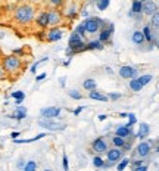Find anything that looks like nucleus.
<instances>
[{
    "mask_svg": "<svg viewBox=\"0 0 159 171\" xmlns=\"http://www.w3.org/2000/svg\"><path fill=\"white\" fill-rule=\"evenodd\" d=\"M25 161H24V159H22V158H21V159H19V161H18V164H16V168L18 170H24V167H25Z\"/></svg>",
    "mask_w": 159,
    "mask_h": 171,
    "instance_id": "nucleus-43",
    "label": "nucleus"
},
{
    "mask_svg": "<svg viewBox=\"0 0 159 171\" xmlns=\"http://www.w3.org/2000/svg\"><path fill=\"white\" fill-rule=\"evenodd\" d=\"M125 139H124V137H121V136H117V134H115V136L112 137V145L115 146V147H124V146H125Z\"/></svg>",
    "mask_w": 159,
    "mask_h": 171,
    "instance_id": "nucleus-27",
    "label": "nucleus"
},
{
    "mask_svg": "<svg viewBox=\"0 0 159 171\" xmlns=\"http://www.w3.org/2000/svg\"><path fill=\"white\" fill-rule=\"evenodd\" d=\"M47 16H49V27H58L60 22H62V12L58 10V9H50V10H47Z\"/></svg>",
    "mask_w": 159,
    "mask_h": 171,
    "instance_id": "nucleus-7",
    "label": "nucleus"
},
{
    "mask_svg": "<svg viewBox=\"0 0 159 171\" xmlns=\"http://www.w3.org/2000/svg\"><path fill=\"white\" fill-rule=\"evenodd\" d=\"M128 164H130V159L128 158H124V159H121V162L117 165V170L118 171H124L128 167Z\"/></svg>",
    "mask_w": 159,
    "mask_h": 171,
    "instance_id": "nucleus-33",
    "label": "nucleus"
},
{
    "mask_svg": "<svg viewBox=\"0 0 159 171\" xmlns=\"http://www.w3.org/2000/svg\"><path fill=\"white\" fill-rule=\"evenodd\" d=\"M83 50H87V43L83 40V37L77 33H72L69 35V40H68V49H67V55L68 56H72L75 53H80Z\"/></svg>",
    "mask_w": 159,
    "mask_h": 171,
    "instance_id": "nucleus-2",
    "label": "nucleus"
},
{
    "mask_svg": "<svg viewBox=\"0 0 159 171\" xmlns=\"http://www.w3.org/2000/svg\"><path fill=\"white\" fill-rule=\"evenodd\" d=\"M122 149L121 147H110V149H108L106 151V158H108V161H110V162H118L121 158H122Z\"/></svg>",
    "mask_w": 159,
    "mask_h": 171,
    "instance_id": "nucleus-11",
    "label": "nucleus"
},
{
    "mask_svg": "<svg viewBox=\"0 0 159 171\" xmlns=\"http://www.w3.org/2000/svg\"><path fill=\"white\" fill-rule=\"evenodd\" d=\"M2 67L5 69V72L8 74H15L18 72L21 67H22V60L19 56L16 55H9V56H5L3 60H2Z\"/></svg>",
    "mask_w": 159,
    "mask_h": 171,
    "instance_id": "nucleus-3",
    "label": "nucleus"
},
{
    "mask_svg": "<svg viewBox=\"0 0 159 171\" xmlns=\"http://www.w3.org/2000/svg\"><path fill=\"white\" fill-rule=\"evenodd\" d=\"M114 31H115V25L114 24H109L108 28H102L100 31H99V38L97 40H100L102 43L109 42L112 34H114Z\"/></svg>",
    "mask_w": 159,
    "mask_h": 171,
    "instance_id": "nucleus-12",
    "label": "nucleus"
},
{
    "mask_svg": "<svg viewBox=\"0 0 159 171\" xmlns=\"http://www.w3.org/2000/svg\"><path fill=\"white\" fill-rule=\"evenodd\" d=\"M97 118H99V121H105L106 118H108V117H106V115H99Z\"/></svg>",
    "mask_w": 159,
    "mask_h": 171,
    "instance_id": "nucleus-51",
    "label": "nucleus"
},
{
    "mask_svg": "<svg viewBox=\"0 0 159 171\" xmlns=\"http://www.w3.org/2000/svg\"><path fill=\"white\" fill-rule=\"evenodd\" d=\"M103 164H105V161L102 159V156H94L93 158V165L96 168H103Z\"/></svg>",
    "mask_w": 159,
    "mask_h": 171,
    "instance_id": "nucleus-35",
    "label": "nucleus"
},
{
    "mask_svg": "<svg viewBox=\"0 0 159 171\" xmlns=\"http://www.w3.org/2000/svg\"><path fill=\"white\" fill-rule=\"evenodd\" d=\"M62 168H63V171L69 170V162H68V156L67 155H63V158H62Z\"/></svg>",
    "mask_w": 159,
    "mask_h": 171,
    "instance_id": "nucleus-41",
    "label": "nucleus"
},
{
    "mask_svg": "<svg viewBox=\"0 0 159 171\" xmlns=\"http://www.w3.org/2000/svg\"><path fill=\"white\" fill-rule=\"evenodd\" d=\"M92 149L96 154H106V151H108V142L103 137H97L92 143Z\"/></svg>",
    "mask_w": 159,
    "mask_h": 171,
    "instance_id": "nucleus-9",
    "label": "nucleus"
},
{
    "mask_svg": "<svg viewBox=\"0 0 159 171\" xmlns=\"http://www.w3.org/2000/svg\"><path fill=\"white\" fill-rule=\"evenodd\" d=\"M150 149H152V146L149 142H142V143H139V146H137V155L144 158V156H147V155L150 154Z\"/></svg>",
    "mask_w": 159,
    "mask_h": 171,
    "instance_id": "nucleus-16",
    "label": "nucleus"
},
{
    "mask_svg": "<svg viewBox=\"0 0 159 171\" xmlns=\"http://www.w3.org/2000/svg\"><path fill=\"white\" fill-rule=\"evenodd\" d=\"M105 46L100 40H93V42L87 43V50H102Z\"/></svg>",
    "mask_w": 159,
    "mask_h": 171,
    "instance_id": "nucleus-23",
    "label": "nucleus"
},
{
    "mask_svg": "<svg viewBox=\"0 0 159 171\" xmlns=\"http://www.w3.org/2000/svg\"><path fill=\"white\" fill-rule=\"evenodd\" d=\"M5 74H6V72H5V69H3V67L0 65V80H3V78H5Z\"/></svg>",
    "mask_w": 159,
    "mask_h": 171,
    "instance_id": "nucleus-49",
    "label": "nucleus"
},
{
    "mask_svg": "<svg viewBox=\"0 0 159 171\" xmlns=\"http://www.w3.org/2000/svg\"><path fill=\"white\" fill-rule=\"evenodd\" d=\"M150 24L153 28H159V12H155V13L152 15Z\"/></svg>",
    "mask_w": 159,
    "mask_h": 171,
    "instance_id": "nucleus-34",
    "label": "nucleus"
},
{
    "mask_svg": "<svg viewBox=\"0 0 159 171\" xmlns=\"http://www.w3.org/2000/svg\"><path fill=\"white\" fill-rule=\"evenodd\" d=\"M140 2H142V3H143V2H146V0H140Z\"/></svg>",
    "mask_w": 159,
    "mask_h": 171,
    "instance_id": "nucleus-55",
    "label": "nucleus"
},
{
    "mask_svg": "<svg viewBox=\"0 0 159 171\" xmlns=\"http://www.w3.org/2000/svg\"><path fill=\"white\" fill-rule=\"evenodd\" d=\"M62 109L59 106H47V108H43L40 109V115L43 118H50V120H55V118H59Z\"/></svg>",
    "mask_w": 159,
    "mask_h": 171,
    "instance_id": "nucleus-6",
    "label": "nucleus"
},
{
    "mask_svg": "<svg viewBox=\"0 0 159 171\" xmlns=\"http://www.w3.org/2000/svg\"><path fill=\"white\" fill-rule=\"evenodd\" d=\"M83 87L87 92H92V90H96V89H97V83H96V80H93V78H87V80L83 81Z\"/></svg>",
    "mask_w": 159,
    "mask_h": 171,
    "instance_id": "nucleus-21",
    "label": "nucleus"
},
{
    "mask_svg": "<svg viewBox=\"0 0 159 171\" xmlns=\"http://www.w3.org/2000/svg\"><path fill=\"white\" fill-rule=\"evenodd\" d=\"M137 78H139V81H140V83H142V86L144 87L146 84H149V83H150L153 77H152L150 74H144V75H140V77H137Z\"/></svg>",
    "mask_w": 159,
    "mask_h": 171,
    "instance_id": "nucleus-29",
    "label": "nucleus"
},
{
    "mask_svg": "<svg viewBox=\"0 0 159 171\" xmlns=\"http://www.w3.org/2000/svg\"><path fill=\"white\" fill-rule=\"evenodd\" d=\"M134 171H147V167L146 165H139V167H136Z\"/></svg>",
    "mask_w": 159,
    "mask_h": 171,
    "instance_id": "nucleus-45",
    "label": "nucleus"
},
{
    "mask_svg": "<svg viewBox=\"0 0 159 171\" xmlns=\"http://www.w3.org/2000/svg\"><path fill=\"white\" fill-rule=\"evenodd\" d=\"M84 106H80V108H77V109H74V115H80L81 112H83Z\"/></svg>",
    "mask_w": 159,
    "mask_h": 171,
    "instance_id": "nucleus-47",
    "label": "nucleus"
},
{
    "mask_svg": "<svg viewBox=\"0 0 159 171\" xmlns=\"http://www.w3.org/2000/svg\"><path fill=\"white\" fill-rule=\"evenodd\" d=\"M128 86H130V89H131L133 92H136V93L140 92V90L143 89V86H142V83L139 81V78H131L130 83H128Z\"/></svg>",
    "mask_w": 159,
    "mask_h": 171,
    "instance_id": "nucleus-25",
    "label": "nucleus"
},
{
    "mask_svg": "<svg viewBox=\"0 0 159 171\" xmlns=\"http://www.w3.org/2000/svg\"><path fill=\"white\" fill-rule=\"evenodd\" d=\"M10 97L15 100L16 105H21V103L24 102V99H25V93L22 90H16V92H13V93L10 94Z\"/></svg>",
    "mask_w": 159,
    "mask_h": 171,
    "instance_id": "nucleus-22",
    "label": "nucleus"
},
{
    "mask_svg": "<svg viewBox=\"0 0 159 171\" xmlns=\"http://www.w3.org/2000/svg\"><path fill=\"white\" fill-rule=\"evenodd\" d=\"M74 33H77V34H80L81 37H84V35L87 34V33H85V30H84V25H83V24H78Z\"/></svg>",
    "mask_w": 159,
    "mask_h": 171,
    "instance_id": "nucleus-38",
    "label": "nucleus"
},
{
    "mask_svg": "<svg viewBox=\"0 0 159 171\" xmlns=\"http://www.w3.org/2000/svg\"><path fill=\"white\" fill-rule=\"evenodd\" d=\"M109 3H110V0H96V6L99 10H106Z\"/></svg>",
    "mask_w": 159,
    "mask_h": 171,
    "instance_id": "nucleus-28",
    "label": "nucleus"
},
{
    "mask_svg": "<svg viewBox=\"0 0 159 171\" xmlns=\"http://www.w3.org/2000/svg\"><path fill=\"white\" fill-rule=\"evenodd\" d=\"M142 9H143V3L140 0H133V5H131V13L133 15H139L142 13Z\"/></svg>",
    "mask_w": 159,
    "mask_h": 171,
    "instance_id": "nucleus-26",
    "label": "nucleus"
},
{
    "mask_svg": "<svg viewBox=\"0 0 159 171\" xmlns=\"http://www.w3.org/2000/svg\"><path fill=\"white\" fill-rule=\"evenodd\" d=\"M115 134L117 136H121V137H128L133 134V130H131V127H127V126H119V127L115 130Z\"/></svg>",
    "mask_w": 159,
    "mask_h": 171,
    "instance_id": "nucleus-19",
    "label": "nucleus"
},
{
    "mask_svg": "<svg viewBox=\"0 0 159 171\" xmlns=\"http://www.w3.org/2000/svg\"><path fill=\"white\" fill-rule=\"evenodd\" d=\"M43 171H53V170H50V168H44Z\"/></svg>",
    "mask_w": 159,
    "mask_h": 171,
    "instance_id": "nucleus-53",
    "label": "nucleus"
},
{
    "mask_svg": "<svg viewBox=\"0 0 159 171\" xmlns=\"http://www.w3.org/2000/svg\"><path fill=\"white\" fill-rule=\"evenodd\" d=\"M89 97L93 99V100H99V102H108V96L106 94H102L100 92H97V90H92V92H89Z\"/></svg>",
    "mask_w": 159,
    "mask_h": 171,
    "instance_id": "nucleus-18",
    "label": "nucleus"
},
{
    "mask_svg": "<svg viewBox=\"0 0 159 171\" xmlns=\"http://www.w3.org/2000/svg\"><path fill=\"white\" fill-rule=\"evenodd\" d=\"M128 118H130V121H128L127 127H131L134 122H136V115H134V114H128Z\"/></svg>",
    "mask_w": 159,
    "mask_h": 171,
    "instance_id": "nucleus-42",
    "label": "nucleus"
},
{
    "mask_svg": "<svg viewBox=\"0 0 159 171\" xmlns=\"http://www.w3.org/2000/svg\"><path fill=\"white\" fill-rule=\"evenodd\" d=\"M156 151H158V152H159V147H158V149H156Z\"/></svg>",
    "mask_w": 159,
    "mask_h": 171,
    "instance_id": "nucleus-56",
    "label": "nucleus"
},
{
    "mask_svg": "<svg viewBox=\"0 0 159 171\" xmlns=\"http://www.w3.org/2000/svg\"><path fill=\"white\" fill-rule=\"evenodd\" d=\"M118 74H119V77L121 78H125V80H131V78H137V75H139V71L136 68H133V67H128V65H125V67H121L119 68V71H118Z\"/></svg>",
    "mask_w": 159,
    "mask_h": 171,
    "instance_id": "nucleus-8",
    "label": "nucleus"
},
{
    "mask_svg": "<svg viewBox=\"0 0 159 171\" xmlns=\"http://www.w3.org/2000/svg\"><path fill=\"white\" fill-rule=\"evenodd\" d=\"M65 81H67V77H60L59 78V84H60V87H65Z\"/></svg>",
    "mask_w": 159,
    "mask_h": 171,
    "instance_id": "nucleus-48",
    "label": "nucleus"
},
{
    "mask_svg": "<svg viewBox=\"0 0 159 171\" xmlns=\"http://www.w3.org/2000/svg\"><path fill=\"white\" fill-rule=\"evenodd\" d=\"M158 47H159V42H158Z\"/></svg>",
    "mask_w": 159,
    "mask_h": 171,
    "instance_id": "nucleus-57",
    "label": "nucleus"
},
{
    "mask_svg": "<svg viewBox=\"0 0 159 171\" xmlns=\"http://www.w3.org/2000/svg\"><path fill=\"white\" fill-rule=\"evenodd\" d=\"M46 78V72H43V74H38L37 77H35V81H42V80H44Z\"/></svg>",
    "mask_w": 159,
    "mask_h": 171,
    "instance_id": "nucleus-46",
    "label": "nucleus"
},
{
    "mask_svg": "<svg viewBox=\"0 0 159 171\" xmlns=\"http://www.w3.org/2000/svg\"><path fill=\"white\" fill-rule=\"evenodd\" d=\"M33 2H35V3H42V2H44V0H33Z\"/></svg>",
    "mask_w": 159,
    "mask_h": 171,
    "instance_id": "nucleus-52",
    "label": "nucleus"
},
{
    "mask_svg": "<svg viewBox=\"0 0 159 171\" xmlns=\"http://www.w3.org/2000/svg\"><path fill=\"white\" fill-rule=\"evenodd\" d=\"M62 37H63V31L60 28H58V27H52L50 30L47 31V34H46V40L50 43H55V42H59Z\"/></svg>",
    "mask_w": 159,
    "mask_h": 171,
    "instance_id": "nucleus-10",
    "label": "nucleus"
},
{
    "mask_svg": "<svg viewBox=\"0 0 159 171\" xmlns=\"http://www.w3.org/2000/svg\"><path fill=\"white\" fill-rule=\"evenodd\" d=\"M68 94H69V97H71V99H75V100L83 99V96H81V93H80L78 90H69V92H68Z\"/></svg>",
    "mask_w": 159,
    "mask_h": 171,
    "instance_id": "nucleus-36",
    "label": "nucleus"
},
{
    "mask_svg": "<svg viewBox=\"0 0 159 171\" xmlns=\"http://www.w3.org/2000/svg\"><path fill=\"white\" fill-rule=\"evenodd\" d=\"M47 134L46 133H40V134H37V136L31 137V139H13V143L15 145H24V143H33V142H37V140H40L43 137H46Z\"/></svg>",
    "mask_w": 159,
    "mask_h": 171,
    "instance_id": "nucleus-17",
    "label": "nucleus"
},
{
    "mask_svg": "<svg viewBox=\"0 0 159 171\" xmlns=\"http://www.w3.org/2000/svg\"><path fill=\"white\" fill-rule=\"evenodd\" d=\"M18 136H19V133H18V131H13V133L10 134V137H12V139H18Z\"/></svg>",
    "mask_w": 159,
    "mask_h": 171,
    "instance_id": "nucleus-50",
    "label": "nucleus"
},
{
    "mask_svg": "<svg viewBox=\"0 0 159 171\" xmlns=\"http://www.w3.org/2000/svg\"><path fill=\"white\" fill-rule=\"evenodd\" d=\"M89 2H90V3H92V2H96V0H89Z\"/></svg>",
    "mask_w": 159,
    "mask_h": 171,
    "instance_id": "nucleus-54",
    "label": "nucleus"
},
{
    "mask_svg": "<svg viewBox=\"0 0 159 171\" xmlns=\"http://www.w3.org/2000/svg\"><path fill=\"white\" fill-rule=\"evenodd\" d=\"M77 15H78V10L75 9V6H71V8L67 10V16H68V18H71V19H74Z\"/></svg>",
    "mask_w": 159,
    "mask_h": 171,
    "instance_id": "nucleus-37",
    "label": "nucleus"
},
{
    "mask_svg": "<svg viewBox=\"0 0 159 171\" xmlns=\"http://www.w3.org/2000/svg\"><path fill=\"white\" fill-rule=\"evenodd\" d=\"M13 19L19 25H28V24H31L35 19V9H34V6L28 5V3L19 5L13 10Z\"/></svg>",
    "mask_w": 159,
    "mask_h": 171,
    "instance_id": "nucleus-1",
    "label": "nucleus"
},
{
    "mask_svg": "<svg viewBox=\"0 0 159 171\" xmlns=\"http://www.w3.org/2000/svg\"><path fill=\"white\" fill-rule=\"evenodd\" d=\"M35 25L38 27V28H42V30H44V28H47L49 27V16H47V10H42L37 16H35Z\"/></svg>",
    "mask_w": 159,
    "mask_h": 171,
    "instance_id": "nucleus-13",
    "label": "nucleus"
},
{
    "mask_svg": "<svg viewBox=\"0 0 159 171\" xmlns=\"http://www.w3.org/2000/svg\"><path fill=\"white\" fill-rule=\"evenodd\" d=\"M47 60H49V58L46 56V58H43L42 60H38V62L33 64V67H31V69H30V71H31V74H35V72H37V69H38V67H40L42 64H44V62H47Z\"/></svg>",
    "mask_w": 159,
    "mask_h": 171,
    "instance_id": "nucleus-30",
    "label": "nucleus"
},
{
    "mask_svg": "<svg viewBox=\"0 0 159 171\" xmlns=\"http://www.w3.org/2000/svg\"><path fill=\"white\" fill-rule=\"evenodd\" d=\"M131 40H133L134 44H143L144 42V35H143V31H134L133 35H131Z\"/></svg>",
    "mask_w": 159,
    "mask_h": 171,
    "instance_id": "nucleus-24",
    "label": "nucleus"
},
{
    "mask_svg": "<svg viewBox=\"0 0 159 171\" xmlns=\"http://www.w3.org/2000/svg\"><path fill=\"white\" fill-rule=\"evenodd\" d=\"M49 3H50L55 9H58V8H60V6L65 3V0H49Z\"/></svg>",
    "mask_w": 159,
    "mask_h": 171,
    "instance_id": "nucleus-39",
    "label": "nucleus"
},
{
    "mask_svg": "<svg viewBox=\"0 0 159 171\" xmlns=\"http://www.w3.org/2000/svg\"><path fill=\"white\" fill-rule=\"evenodd\" d=\"M9 118L16 120V121H22L24 118H27V108L25 106L18 105L16 108H15V111H13V114H10V115H9Z\"/></svg>",
    "mask_w": 159,
    "mask_h": 171,
    "instance_id": "nucleus-14",
    "label": "nucleus"
},
{
    "mask_svg": "<svg viewBox=\"0 0 159 171\" xmlns=\"http://www.w3.org/2000/svg\"><path fill=\"white\" fill-rule=\"evenodd\" d=\"M81 24L84 25V30H85V33H87V34H94V33L100 31L102 28H105V25H106L103 19H100V18H96V16L85 18Z\"/></svg>",
    "mask_w": 159,
    "mask_h": 171,
    "instance_id": "nucleus-4",
    "label": "nucleus"
},
{
    "mask_svg": "<svg viewBox=\"0 0 159 171\" xmlns=\"http://www.w3.org/2000/svg\"><path fill=\"white\" fill-rule=\"evenodd\" d=\"M143 35H144V40H147V42H152V31H150V27L146 25L143 28Z\"/></svg>",
    "mask_w": 159,
    "mask_h": 171,
    "instance_id": "nucleus-32",
    "label": "nucleus"
},
{
    "mask_svg": "<svg viewBox=\"0 0 159 171\" xmlns=\"http://www.w3.org/2000/svg\"><path fill=\"white\" fill-rule=\"evenodd\" d=\"M37 124H38V127L44 128V130H50V131H60V130L67 128L65 122H59V121L50 120V118H43Z\"/></svg>",
    "mask_w": 159,
    "mask_h": 171,
    "instance_id": "nucleus-5",
    "label": "nucleus"
},
{
    "mask_svg": "<svg viewBox=\"0 0 159 171\" xmlns=\"http://www.w3.org/2000/svg\"><path fill=\"white\" fill-rule=\"evenodd\" d=\"M121 97H122V94L121 93H109L108 94V99L109 100H114V102L118 100V99H121Z\"/></svg>",
    "mask_w": 159,
    "mask_h": 171,
    "instance_id": "nucleus-40",
    "label": "nucleus"
},
{
    "mask_svg": "<svg viewBox=\"0 0 159 171\" xmlns=\"http://www.w3.org/2000/svg\"><path fill=\"white\" fill-rule=\"evenodd\" d=\"M156 3L153 2V0H146V2H143V9L142 12L143 13H146V15H153L155 12H156Z\"/></svg>",
    "mask_w": 159,
    "mask_h": 171,
    "instance_id": "nucleus-15",
    "label": "nucleus"
},
{
    "mask_svg": "<svg viewBox=\"0 0 159 171\" xmlns=\"http://www.w3.org/2000/svg\"><path fill=\"white\" fill-rule=\"evenodd\" d=\"M149 131H150L149 124L142 122V124H140V127H139V131H137V137H139V139H144V137L149 134Z\"/></svg>",
    "mask_w": 159,
    "mask_h": 171,
    "instance_id": "nucleus-20",
    "label": "nucleus"
},
{
    "mask_svg": "<svg viewBox=\"0 0 159 171\" xmlns=\"http://www.w3.org/2000/svg\"><path fill=\"white\" fill-rule=\"evenodd\" d=\"M12 53H13V55H19V56H22V55H24V53H25V50H24V49H13V52H12Z\"/></svg>",
    "mask_w": 159,
    "mask_h": 171,
    "instance_id": "nucleus-44",
    "label": "nucleus"
},
{
    "mask_svg": "<svg viewBox=\"0 0 159 171\" xmlns=\"http://www.w3.org/2000/svg\"><path fill=\"white\" fill-rule=\"evenodd\" d=\"M22 171H37V162L35 161H28Z\"/></svg>",
    "mask_w": 159,
    "mask_h": 171,
    "instance_id": "nucleus-31",
    "label": "nucleus"
}]
</instances>
